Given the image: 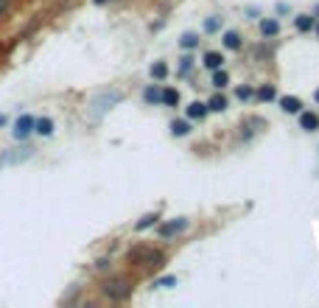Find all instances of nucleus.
Wrapping results in <instances>:
<instances>
[{"label": "nucleus", "mask_w": 319, "mask_h": 308, "mask_svg": "<svg viewBox=\"0 0 319 308\" xmlns=\"http://www.w3.org/2000/svg\"><path fill=\"white\" fill-rule=\"evenodd\" d=\"M129 263H134V266H140V263L160 266V263H163V255L154 252V249H149V247H138V249L129 252Z\"/></svg>", "instance_id": "nucleus-1"}, {"label": "nucleus", "mask_w": 319, "mask_h": 308, "mask_svg": "<svg viewBox=\"0 0 319 308\" xmlns=\"http://www.w3.org/2000/svg\"><path fill=\"white\" fill-rule=\"evenodd\" d=\"M132 291V283L126 278H115V280H107L104 283V294L112 297V300H123V297Z\"/></svg>", "instance_id": "nucleus-2"}, {"label": "nucleus", "mask_w": 319, "mask_h": 308, "mask_svg": "<svg viewBox=\"0 0 319 308\" xmlns=\"http://www.w3.org/2000/svg\"><path fill=\"white\" fill-rule=\"evenodd\" d=\"M121 98H123L121 93H104L101 98H96V101H93V115H104L109 107H112V104L121 101Z\"/></svg>", "instance_id": "nucleus-3"}, {"label": "nucleus", "mask_w": 319, "mask_h": 308, "mask_svg": "<svg viewBox=\"0 0 319 308\" xmlns=\"http://www.w3.org/2000/svg\"><path fill=\"white\" fill-rule=\"evenodd\" d=\"M31 129H34V118H31V115H23V118H17V123H14V138L17 140L28 138Z\"/></svg>", "instance_id": "nucleus-4"}, {"label": "nucleus", "mask_w": 319, "mask_h": 308, "mask_svg": "<svg viewBox=\"0 0 319 308\" xmlns=\"http://www.w3.org/2000/svg\"><path fill=\"white\" fill-rule=\"evenodd\" d=\"M185 227H188V218H174V222H165L163 227H160V236L171 238V236H176V233H182Z\"/></svg>", "instance_id": "nucleus-5"}, {"label": "nucleus", "mask_w": 319, "mask_h": 308, "mask_svg": "<svg viewBox=\"0 0 319 308\" xmlns=\"http://www.w3.org/2000/svg\"><path fill=\"white\" fill-rule=\"evenodd\" d=\"M31 157V149H23V151H6L3 157H0V168H6L12 163H23V160Z\"/></svg>", "instance_id": "nucleus-6"}, {"label": "nucleus", "mask_w": 319, "mask_h": 308, "mask_svg": "<svg viewBox=\"0 0 319 308\" xmlns=\"http://www.w3.org/2000/svg\"><path fill=\"white\" fill-rule=\"evenodd\" d=\"M300 126L305 132H313V129H319V118L313 112H300Z\"/></svg>", "instance_id": "nucleus-7"}, {"label": "nucleus", "mask_w": 319, "mask_h": 308, "mask_svg": "<svg viewBox=\"0 0 319 308\" xmlns=\"http://www.w3.org/2000/svg\"><path fill=\"white\" fill-rule=\"evenodd\" d=\"M205 115H207V104H199V101L188 104V118L199 121V118H205Z\"/></svg>", "instance_id": "nucleus-8"}, {"label": "nucleus", "mask_w": 319, "mask_h": 308, "mask_svg": "<svg viewBox=\"0 0 319 308\" xmlns=\"http://www.w3.org/2000/svg\"><path fill=\"white\" fill-rule=\"evenodd\" d=\"M280 107H283L286 112H300L302 104H300V98H294V96H283L280 98Z\"/></svg>", "instance_id": "nucleus-9"}, {"label": "nucleus", "mask_w": 319, "mask_h": 308, "mask_svg": "<svg viewBox=\"0 0 319 308\" xmlns=\"http://www.w3.org/2000/svg\"><path fill=\"white\" fill-rule=\"evenodd\" d=\"M280 31V23L277 20H260V34L263 36H275Z\"/></svg>", "instance_id": "nucleus-10"}, {"label": "nucleus", "mask_w": 319, "mask_h": 308, "mask_svg": "<svg viewBox=\"0 0 319 308\" xmlns=\"http://www.w3.org/2000/svg\"><path fill=\"white\" fill-rule=\"evenodd\" d=\"M221 54H216V51H213V54H210V51H207V54H205V67H207V70H218V67H221Z\"/></svg>", "instance_id": "nucleus-11"}, {"label": "nucleus", "mask_w": 319, "mask_h": 308, "mask_svg": "<svg viewBox=\"0 0 319 308\" xmlns=\"http://www.w3.org/2000/svg\"><path fill=\"white\" fill-rule=\"evenodd\" d=\"M221 42H224V48H233V51H238V48H241V36L235 34V31H227Z\"/></svg>", "instance_id": "nucleus-12"}, {"label": "nucleus", "mask_w": 319, "mask_h": 308, "mask_svg": "<svg viewBox=\"0 0 319 308\" xmlns=\"http://www.w3.org/2000/svg\"><path fill=\"white\" fill-rule=\"evenodd\" d=\"M34 126L39 135H54V121L51 118H39V121H34Z\"/></svg>", "instance_id": "nucleus-13"}, {"label": "nucleus", "mask_w": 319, "mask_h": 308, "mask_svg": "<svg viewBox=\"0 0 319 308\" xmlns=\"http://www.w3.org/2000/svg\"><path fill=\"white\" fill-rule=\"evenodd\" d=\"M160 101H163L165 107H176V104H179V93H176V90H163Z\"/></svg>", "instance_id": "nucleus-14"}, {"label": "nucleus", "mask_w": 319, "mask_h": 308, "mask_svg": "<svg viewBox=\"0 0 319 308\" xmlns=\"http://www.w3.org/2000/svg\"><path fill=\"white\" fill-rule=\"evenodd\" d=\"M171 132H174L176 138H182V135H188V132H191V123H188V121H182V118H179V121H174V123H171Z\"/></svg>", "instance_id": "nucleus-15"}, {"label": "nucleus", "mask_w": 319, "mask_h": 308, "mask_svg": "<svg viewBox=\"0 0 319 308\" xmlns=\"http://www.w3.org/2000/svg\"><path fill=\"white\" fill-rule=\"evenodd\" d=\"M165 76H168L165 62H154V65H151V79H165Z\"/></svg>", "instance_id": "nucleus-16"}, {"label": "nucleus", "mask_w": 319, "mask_h": 308, "mask_svg": "<svg viewBox=\"0 0 319 308\" xmlns=\"http://www.w3.org/2000/svg\"><path fill=\"white\" fill-rule=\"evenodd\" d=\"M258 98H260V101H271V98H275V87H271V84H263L258 90Z\"/></svg>", "instance_id": "nucleus-17"}, {"label": "nucleus", "mask_w": 319, "mask_h": 308, "mask_svg": "<svg viewBox=\"0 0 319 308\" xmlns=\"http://www.w3.org/2000/svg\"><path fill=\"white\" fill-rule=\"evenodd\" d=\"M207 107H210V109H216V112H221V109L227 107V98H224V96H213Z\"/></svg>", "instance_id": "nucleus-18"}, {"label": "nucleus", "mask_w": 319, "mask_h": 308, "mask_svg": "<svg viewBox=\"0 0 319 308\" xmlns=\"http://www.w3.org/2000/svg\"><path fill=\"white\" fill-rule=\"evenodd\" d=\"M179 45H182V48H196V45H199L196 34H185V36L179 39Z\"/></svg>", "instance_id": "nucleus-19"}, {"label": "nucleus", "mask_w": 319, "mask_h": 308, "mask_svg": "<svg viewBox=\"0 0 319 308\" xmlns=\"http://www.w3.org/2000/svg\"><path fill=\"white\" fill-rule=\"evenodd\" d=\"M160 96H163V93L157 90V87H149V90H146V93H143V98H146V101H149V104L160 101Z\"/></svg>", "instance_id": "nucleus-20"}, {"label": "nucleus", "mask_w": 319, "mask_h": 308, "mask_svg": "<svg viewBox=\"0 0 319 308\" xmlns=\"http://www.w3.org/2000/svg\"><path fill=\"white\" fill-rule=\"evenodd\" d=\"M294 25H297L300 31H311L313 20H311V17H297V20H294Z\"/></svg>", "instance_id": "nucleus-21"}, {"label": "nucleus", "mask_w": 319, "mask_h": 308, "mask_svg": "<svg viewBox=\"0 0 319 308\" xmlns=\"http://www.w3.org/2000/svg\"><path fill=\"white\" fill-rule=\"evenodd\" d=\"M157 222V216H154V213H149V216H143V218H140V222H138V230H146V227H151V224H154Z\"/></svg>", "instance_id": "nucleus-22"}, {"label": "nucleus", "mask_w": 319, "mask_h": 308, "mask_svg": "<svg viewBox=\"0 0 319 308\" xmlns=\"http://www.w3.org/2000/svg\"><path fill=\"white\" fill-rule=\"evenodd\" d=\"M213 84H216V87H227V73H224V70H216V76H213Z\"/></svg>", "instance_id": "nucleus-23"}, {"label": "nucleus", "mask_w": 319, "mask_h": 308, "mask_svg": "<svg viewBox=\"0 0 319 308\" xmlns=\"http://www.w3.org/2000/svg\"><path fill=\"white\" fill-rule=\"evenodd\" d=\"M191 67H193V59L188 56V59H182V67H179V73L185 76V73H191Z\"/></svg>", "instance_id": "nucleus-24"}, {"label": "nucleus", "mask_w": 319, "mask_h": 308, "mask_svg": "<svg viewBox=\"0 0 319 308\" xmlns=\"http://www.w3.org/2000/svg\"><path fill=\"white\" fill-rule=\"evenodd\" d=\"M235 96H238V98H249V96H252V87H238Z\"/></svg>", "instance_id": "nucleus-25"}, {"label": "nucleus", "mask_w": 319, "mask_h": 308, "mask_svg": "<svg viewBox=\"0 0 319 308\" xmlns=\"http://www.w3.org/2000/svg\"><path fill=\"white\" fill-rule=\"evenodd\" d=\"M174 283H176V278H163V280H157V286H165V289H171Z\"/></svg>", "instance_id": "nucleus-26"}, {"label": "nucleus", "mask_w": 319, "mask_h": 308, "mask_svg": "<svg viewBox=\"0 0 319 308\" xmlns=\"http://www.w3.org/2000/svg\"><path fill=\"white\" fill-rule=\"evenodd\" d=\"M205 28H207V31H216V28H218V20H207Z\"/></svg>", "instance_id": "nucleus-27"}, {"label": "nucleus", "mask_w": 319, "mask_h": 308, "mask_svg": "<svg viewBox=\"0 0 319 308\" xmlns=\"http://www.w3.org/2000/svg\"><path fill=\"white\" fill-rule=\"evenodd\" d=\"M6 9H9V0H0V14L6 12Z\"/></svg>", "instance_id": "nucleus-28"}, {"label": "nucleus", "mask_w": 319, "mask_h": 308, "mask_svg": "<svg viewBox=\"0 0 319 308\" xmlns=\"http://www.w3.org/2000/svg\"><path fill=\"white\" fill-rule=\"evenodd\" d=\"M96 3H107V0H96Z\"/></svg>", "instance_id": "nucleus-29"}, {"label": "nucleus", "mask_w": 319, "mask_h": 308, "mask_svg": "<svg viewBox=\"0 0 319 308\" xmlns=\"http://www.w3.org/2000/svg\"><path fill=\"white\" fill-rule=\"evenodd\" d=\"M316 101H319V90H316Z\"/></svg>", "instance_id": "nucleus-30"}]
</instances>
